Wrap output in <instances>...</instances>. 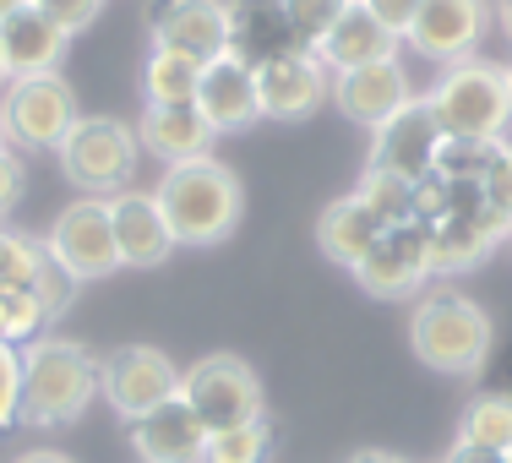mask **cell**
Listing matches in <instances>:
<instances>
[{"mask_svg": "<svg viewBox=\"0 0 512 463\" xmlns=\"http://www.w3.org/2000/svg\"><path fill=\"white\" fill-rule=\"evenodd\" d=\"M99 398V355L77 338H33L22 349V420L39 431L82 420Z\"/></svg>", "mask_w": 512, "mask_h": 463, "instance_id": "cell-1", "label": "cell"}, {"mask_svg": "<svg viewBox=\"0 0 512 463\" xmlns=\"http://www.w3.org/2000/svg\"><path fill=\"white\" fill-rule=\"evenodd\" d=\"M153 197L169 218L175 246H218V240H229L240 224V207H246V191H240L235 169L218 164L213 153L164 169Z\"/></svg>", "mask_w": 512, "mask_h": 463, "instance_id": "cell-2", "label": "cell"}, {"mask_svg": "<svg viewBox=\"0 0 512 463\" xmlns=\"http://www.w3.org/2000/svg\"><path fill=\"white\" fill-rule=\"evenodd\" d=\"M409 349L420 365H431L442 376H474L485 371V360L496 349V322L469 295L436 289V295H420L409 311Z\"/></svg>", "mask_w": 512, "mask_h": 463, "instance_id": "cell-3", "label": "cell"}, {"mask_svg": "<svg viewBox=\"0 0 512 463\" xmlns=\"http://www.w3.org/2000/svg\"><path fill=\"white\" fill-rule=\"evenodd\" d=\"M431 109L442 120V137L458 142H502V131L512 126V104H507V66L496 60H458L442 71V82L431 88Z\"/></svg>", "mask_w": 512, "mask_h": 463, "instance_id": "cell-4", "label": "cell"}, {"mask_svg": "<svg viewBox=\"0 0 512 463\" xmlns=\"http://www.w3.org/2000/svg\"><path fill=\"white\" fill-rule=\"evenodd\" d=\"M137 131L126 126V120L115 115H82L77 126H71V137L60 142V169H66L71 186H82V197H120L131 180V169H137Z\"/></svg>", "mask_w": 512, "mask_h": 463, "instance_id": "cell-5", "label": "cell"}, {"mask_svg": "<svg viewBox=\"0 0 512 463\" xmlns=\"http://www.w3.org/2000/svg\"><path fill=\"white\" fill-rule=\"evenodd\" d=\"M77 120L82 109L66 77L6 82V93H0V137L22 153H60V142L71 137Z\"/></svg>", "mask_w": 512, "mask_h": 463, "instance_id": "cell-6", "label": "cell"}, {"mask_svg": "<svg viewBox=\"0 0 512 463\" xmlns=\"http://www.w3.org/2000/svg\"><path fill=\"white\" fill-rule=\"evenodd\" d=\"M502 240H512V229L485 207L480 186H447V207L431 229H425V246H431V273L436 278H458L469 267H480Z\"/></svg>", "mask_w": 512, "mask_h": 463, "instance_id": "cell-7", "label": "cell"}, {"mask_svg": "<svg viewBox=\"0 0 512 463\" xmlns=\"http://www.w3.org/2000/svg\"><path fill=\"white\" fill-rule=\"evenodd\" d=\"M180 398H186L191 414L207 425V436L235 431V425L267 414L262 376H256L240 355H202L191 371H180Z\"/></svg>", "mask_w": 512, "mask_h": 463, "instance_id": "cell-8", "label": "cell"}, {"mask_svg": "<svg viewBox=\"0 0 512 463\" xmlns=\"http://www.w3.org/2000/svg\"><path fill=\"white\" fill-rule=\"evenodd\" d=\"M44 251L71 284H99V278L120 273V246H115V224H109V202L104 197H77L71 207H60Z\"/></svg>", "mask_w": 512, "mask_h": 463, "instance_id": "cell-9", "label": "cell"}, {"mask_svg": "<svg viewBox=\"0 0 512 463\" xmlns=\"http://www.w3.org/2000/svg\"><path fill=\"white\" fill-rule=\"evenodd\" d=\"M99 393L131 425L180 393V365L153 344H120L109 355H99Z\"/></svg>", "mask_w": 512, "mask_h": 463, "instance_id": "cell-10", "label": "cell"}, {"mask_svg": "<svg viewBox=\"0 0 512 463\" xmlns=\"http://www.w3.org/2000/svg\"><path fill=\"white\" fill-rule=\"evenodd\" d=\"M491 0H420L404 44L420 60H436V66H458L480 50V39L491 33Z\"/></svg>", "mask_w": 512, "mask_h": 463, "instance_id": "cell-11", "label": "cell"}, {"mask_svg": "<svg viewBox=\"0 0 512 463\" xmlns=\"http://www.w3.org/2000/svg\"><path fill=\"white\" fill-rule=\"evenodd\" d=\"M442 142L447 137H442V120H436L431 99H409L393 120H382V126L371 131V169L420 186V180L436 169Z\"/></svg>", "mask_w": 512, "mask_h": 463, "instance_id": "cell-12", "label": "cell"}, {"mask_svg": "<svg viewBox=\"0 0 512 463\" xmlns=\"http://www.w3.org/2000/svg\"><path fill=\"white\" fill-rule=\"evenodd\" d=\"M148 33L164 50H180L191 60L229 55V11L224 0H148Z\"/></svg>", "mask_w": 512, "mask_h": 463, "instance_id": "cell-13", "label": "cell"}, {"mask_svg": "<svg viewBox=\"0 0 512 463\" xmlns=\"http://www.w3.org/2000/svg\"><path fill=\"white\" fill-rule=\"evenodd\" d=\"M360 289L376 300H404L420 295L425 278H431V246H425V224H404V229H387L365 262L355 267Z\"/></svg>", "mask_w": 512, "mask_h": 463, "instance_id": "cell-14", "label": "cell"}, {"mask_svg": "<svg viewBox=\"0 0 512 463\" xmlns=\"http://www.w3.org/2000/svg\"><path fill=\"white\" fill-rule=\"evenodd\" d=\"M256 99H262V120H306L333 99V71L311 50L284 55L256 71Z\"/></svg>", "mask_w": 512, "mask_h": 463, "instance_id": "cell-15", "label": "cell"}, {"mask_svg": "<svg viewBox=\"0 0 512 463\" xmlns=\"http://www.w3.org/2000/svg\"><path fill=\"white\" fill-rule=\"evenodd\" d=\"M224 11H229V55L246 60L251 71L273 66L284 55H300L284 0H224Z\"/></svg>", "mask_w": 512, "mask_h": 463, "instance_id": "cell-16", "label": "cell"}, {"mask_svg": "<svg viewBox=\"0 0 512 463\" xmlns=\"http://www.w3.org/2000/svg\"><path fill=\"white\" fill-rule=\"evenodd\" d=\"M66 33L44 17L39 6H22L0 22V66L6 82H28V77H55L60 60H66Z\"/></svg>", "mask_w": 512, "mask_h": 463, "instance_id": "cell-17", "label": "cell"}, {"mask_svg": "<svg viewBox=\"0 0 512 463\" xmlns=\"http://www.w3.org/2000/svg\"><path fill=\"white\" fill-rule=\"evenodd\" d=\"M197 109H202L207 126H213V137L256 126V120H262V99H256V71L246 66V60H235V55L207 60L202 88H197Z\"/></svg>", "mask_w": 512, "mask_h": 463, "instance_id": "cell-18", "label": "cell"}, {"mask_svg": "<svg viewBox=\"0 0 512 463\" xmlns=\"http://www.w3.org/2000/svg\"><path fill=\"white\" fill-rule=\"evenodd\" d=\"M131 453L142 463H202L207 453V425L191 414L186 398H169L153 414L131 420Z\"/></svg>", "mask_w": 512, "mask_h": 463, "instance_id": "cell-19", "label": "cell"}, {"mask_svg": "<svg viewBox=\"0 0 512 463\" xmlns=\"http://www.w3.org/2000/svg\"><path fill=\"white\" fill-rule=\"evenodd\" d=\"M109 224H115L120 267H158L175 251L169 218L153 191H120V197H109Z\"/></svg>", "mask_w": 512, "mask_h": 463, "instance_id": "cell-20", "label": "cell"}, {"mask_svg": "<svg viewBox=\"0 0 512 463\" xmlns=\"http://www.w3.org/2000/svg\"><path fill=\"white\" fill-rule=\"evenodd\" d=\"M398 44H404V39H398L393 28H382V22H376L360 0H349V11L333 22V28H327V39L316 44V60H322L333 77H344V71L398 60Z\"/></svg>", "mask_w": 512, "mask_h": 463, "instance_id": "cell-21", "label": "cell"}, {"mask_svg": "<svg viewBox=\"0 0 512 463\" xmlns=\"http://www.w3.org/2000/svg\"><path fill=\"white\" fill-rule=\"evenodd\" d=\"M333 99L349 120H360V126L376 131L382 120H393L414 93H409V71L398 66V60H382V66H360V71L333 77Z\"/></svg>", "mask_w": 512, "mask_h": 463, "instance_id": "cell-22", "label": "cell"}, {"mask_svg": "<svg viewBox=\"0 0 512 463\" xmlns=\"http://www.w3.org/2000/svg\"><path fill=\"white\" fill-rule=\"evenodd\" d=\"M137 142L153 158H164L169 169L191 164V158H207L213 148V126L202 120L197 104H169V109H142L137 120Z\"/></svg>", "mask_w": 512, "mask_h": 463, "instance_id": "cell-23", "label": "cell"}, {"mask_svg": "<svg viewBox=\"0 0 512 463\" xmlns=\"http://www.w3.org/2000/svg\"><path fill=\"white\" fill-rule=\"evenodd\" d=\"M382 235H387L382 218H376L371 207L355 197V191H349V197H338V202H327L322 218H316V246L327 251V262L349 267V273L365 262V251H371Z\"/></svg>", "mask_w": 512, "mask_h": 463, "instance_id": "cell-24", "label": "cell"}, {"mask_svg": "<svg viewBox=\"0 0 512 463\" xmlns=\"http://www.w3.org/2000/svg\"><path fill=\"white\" fill-rule=\"evenodd\" d=\"M202 60L180 55V50H164L153 44L148 60H142V99L148 109H169V104H197V88H202Z\"/></svg>", "mask_w": 512, "mask_h": 463, "instance_id": "cell-25", "label": "cell"}, {"mask_svg": "<svg viewBox=\"0 0 512 463\" xmlns=\"http://www.w3.org/2000/svg\"><path fill=\"white\" fill-rule=\"evenodd\" d=\"M458 442L491 447V453H512V398L507 393H474L458 414Z\"/></svg>", "mask_w": 512, "mask_h": 463, "instance_id": "cell-26", "label": "cell"}, {"mask_svg": "<svg viewBox=\"0 0 512 463\" xmlns=\"http://www.w3.org/2000/svg\"><path fill=\"white\" fill-rule=\"evenodd\" d=\"M273 442H278V431L262 414V420H246V425H235V431H213L202 463H267L273 458Z\"/></svg>", "mask_w": 512, "mask_h": 463, "instance_id": "cell-27", "label": "cell"}, {"mask_svg": "<svg viewBox=\"0 0 512 463\" xmlns=\"http://www.w3.org/2000/svg\"><path fill=\"white\" fill-rule=\"evenodd\" d=\"M355 197L371 207L376 218H382V229H404V224H420L414 218V186L409 180H398V175H382V169H365L360 175V186H355Z\"/></svg>", "mask_w": 512, "mask_h": 463, "instance_id": "cell-28", "label": "cell"}, {"mask_svg": "<svg viewBox=\"0 0 512 463\" xmlns=\"http://www.w3.org/2000/svg\"><path fill=\"white\" fill-rule=\"evenodd\" d=\"M55 316L44 311V300L33 289H0V344L11 349H28L33 338H44Z\"/></svg>", "mask_w": 512, "mask_h": 463, "instance_id": "cell-29", "label": "cell"}, {"mask_svg": "<svg viewBox=\"0 0 512 463\" xmlns=\"http://www.w3.org/2000/svg\"><path fill=\"white\" fill-rule=\"evenodd\" d=\"M491 158H496V142H458V137H447L442 153H436L431 175L447 180V186H480L485 169H491Z\"/></svg>", "mask_w": 512, "mask_h": 463, "instance_id": "cell-30", "label": "cell"}, {"mask_svg": "<svg viewBox=\"0 0 512 463\" xmlns=\"http://www.w3.org/2000/svg\"><path fill=\"white\" fill-rule=\"evenodd\" d=\"M284 11H289V22H295L300 50L316 55V44H322L327 28H333V22L349 11V0H284Z\"/></svg>", "mask_w": 512, "mask_h": 463, "instance_id": "cell-31", "label": "cell"}, {"mask_svg": "<svg viewBox=\"0 0 512 463\" xmlns=\"http://www.w3.org/2000/svg\"><path fill=\"white\" fill-rule=\"evenodd\" d=\"M480 197L512 229V142H496V158H491V169H485V180H480Z\"/></svg>", "mask_w": 512, "mask_h": 463, "instance_id": "cell-32", "label": "cell"}, {"mask_svg": "<svg viewBox=\"0 0 512 463\" xmlns=\"http://www.w3.org/2000/svg\"><path fill=\"white\" fill-rule=\"evenodd\" d=\"M22 420V349L0 344V431Z\"/></svg>", "mask_w": 512, "mask_h": 463, "instance_id": "cell-33", "label": "cell"}, {"mask_svg": "<svg viewBox=\"0 0 512 463\" xmlns=\"http://www.w3.org/2000/svg\"><path fill=\"white\" fill-rule=\"evenodd\" d=\"M33 6H39L44 17H50L55 28H60V33H66V39H71V33H82V28H88V22H99L104 0H33Z\"/></svg>", "mask_w": 512, "mask_h": 463, "instance_id": "cell-34", "label": "cell"}, {"mask_svg": "<svg viewBox=\"0 0 512 463\" xmlns=\"http://www.w3.org/2000/svg\"><path fill=\"white\" fill-rule=\"evenodd\" d=\"M22 191H28V169H22V158L11 148H0V229H6L11 207L22 202Z\"/></svg>", "mask_w": 512, "mask_h": 463, "instance_id": "cell-35", "label": "cell"}, {"mask_svg": "<svg viewBox=\"0 0 512 463\" xmlns=\"http://www.w3.org/2000/svg\"><path fill=\"white\" fill-rule=\"evenodd\" d=\"M360 6L371 11V17L382 22V28H393L398 39H404L409 22H414V11H420V0H360Z\"/></svg>", "mask_w": 512, "mask_h": 463, "instance_id": "cell-36", "label": "cell"}, {"mask_svg": "<svg viewBox=\"0 0 512 463\" xmlns=\"http://www.w3.org/2000/svg\"><path fill=\"white\" fill-rule=\"evenodd\" d=\"M485 371H491V393H507L512 398V338H496Z\"/></svg>", "mask_w": 512, "mask_h": 463, "instance_id": "cell-37", "label": "cell"}, {"mask_svg": "<svg viewBox=\"0 0 512 463\" xmlns=\"http://www.w3.org/2000/svg\"><path fill=\"white\" fill-rule=\"evenodd\" d=\"M442 463H507V453H491V447H469V442H453L442 453Z\"/></svg>", "mask_w": 512, "mask_h": 463, "instance_id": "cell-38", "label": "cell"}, {"mask_svg": "<svg viewBox=\"0 0 512 463\" xmlns=\"http://www.w3.org/2000/svg\"><path fill=\"white\" fill-rule=\"evenodd\" d=\"M11 463H77V458L60 453V447H28V453H17Z\"/></svg>", "mask_w": 512, "mask_h": 463, "instance_id": "cell-39", "label": "cell"}, {"mask_svg": "<svg viewBox=\"0 0 512 463\" xmlns=\"http://www.w3.org/2000/svg\"><path fill=\"white\" fill-rule=\"evenodd\" d=\"M344 463H404V458H398V453H382V447H365V453L344 458Z\"/></svg>", "mask_w": 512, "mask_h": 463, "instance_id": "cell-40", "label": "cell"}, {"mask_svg": "<svg viewBox=\"0 0 512 463\" xmlns=\"http://www.w3.org/2000/svg\"><path fill=\"white\" fill-rule=\"evenodd\" d=\"M496 22H502V33H507V39H512V0H496Z\"/></svg>", "mask_w": 512, "mask_h": 463, "instance_id": "cell-41", "label": "cell"}, {"mask_svg": "<svg viewBox=\"0 0 512 463\" xmlns=\"http://www.w3.org/2000/svg\"><path fill=\"white\" fill-rule=\"evenodd\" d=\"M22 6H33V0H0V22H6L11 11H22Z\"/></svg>", "mask_w": 512, "mask_h": 463, "instance_id": "cell-42", "label": "cell"}, {"mask_svg": "<svg viewBox=\"0 0 512 463\" xmlns=\"http://www.w3.org/2000/svg\"><path fill=\"white\" fill-rule=\"evenodd\" d=\"M507 104H512V66H507Z\"/></svg>", "mask_w": 512, "mask_h": 463, "instance_id": "cell-43", "label": "cell"}, {"mask_svg": "<svg viewBox=\"0 0 512 463\" xmlns=\"http://www.w3.org/2000/svg\"><path fill=\"white\" fill-rule=\"evenodd\" d=\"M0 93H6V66H0Z\"/></svg>", "mask_w": 512, "mask_h": 463, "instance_id": "cell-44", "label": "cell"}, {"mask_svg": "<svg viewBox=\"0 0 512 463\" xmlns=\"http://www.w3.org/2000/svg\"><path fill=\"white\" fill-rule=\"evenodd\" d=\"M0 148H6V137H0Z\"/></svg>", "mask_w": 512, "mask_h": 463, "instance_id": "cell-45", "label": "cell"}, {"mask_svg": "<svg viewBox=\"0 0 512 463\" xmlns=\"http://www.w3.org/2000/svg\"><path fill=\"white\" fill-rule=\"evenodd\" d=\"M507 463H512V453H507Z\"/></svg>", "mask_w": 512, "mask_h": 463, "instance_id": "cell-46", "label": "cell"}]
</instances>
